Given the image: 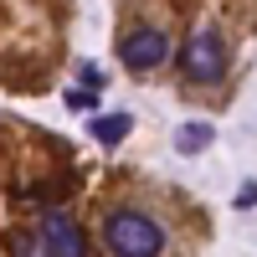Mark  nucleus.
Returning <instances> with one entry per match:
<instances>
[{
	"instance_id": "nucleus-3",
	"label": "nucleus",
	"mask_w": 257,
	"mask_h": 257,
	"mask_svg": "<svg viewBox=\"0 0 257 257\" xmlns=\"http://www.w3.org/2000/svg\"><path fill=\"white\" fill-rule=\"evenodd\" d=\"M165 57H170V36L160 26H134V31L118 41V62H123L128 72H155Z\"/></svg>"
},
{
	"instance_id": "nucleus-7",
	"label": "nucleus",
	"mask_w": 257,
	"mask_h": 257,
	"mask_svg": "<svg viewBox=\"0 0 257 257\" xmlns=\"http://www.w3.org/2000/svg\"><path fill=\"white\" fill-rule=\"evenodd\" d=\"M11 257H47V247L36 237H11Z\"/></svg>"
},
{
	"instance_id": "nucleus-2",
	"label": "nucleus",
	"mask_w": 257,
	"mask_h": 257,
	"mask_svg": "<svg viewBox=\"0 0 257 257\" xmlns=\"http://www.w3.org/2000/svg\"><path fill=\"white\" fill-rule=\"evenodd\" d=\"M180 72L190 82H201V88H216V82L226 77V41L216 26H201V31H190L185 36V47H180Z\"/></svg>"
},
{
	"instance_id": "nucleus-9",
	"label": "nucleus",
	"mask_w": 257,
	"mask_h": 257,
	"mask_svg": "<svg viewBox=\"0 0 257 257\" xmlns=\"http://www.w3.org/2000/svg\"><path fill=\"white\" fill-rule=\"evenodd\" d=\"M237 206H242V211H252V206H257V180H247V185L237 190Z\"/></svg>"
},
{
	"instance_id": "nucleus-1",
	"label": "nucleus",
	"mask_w": 257,
	"mask_h": 257,
	"mask_svg": "<svg viewBox=\"0 0 257 257\" xmlns=\"http://www.w3.org/2000/svg\"><path fill=\"white\" fill-rule=\"evenodd\" d=\"M165 226L155 216H144V211H108V221H103V247L108 257H165Z\"/></svg>"
},
{
	"instance_id": "nucleus-4",
	"label": "nucleus",
	"mask_w": 257,
	"mask_h": 257,
	"mask_svg": "<svg viewBox=\"0 0 257 257\" xmlns=\"http://www.w3.org/2000/svg\"><path fill=\"white\" fill-rule=\"evenodd\" d=\"M36 242L47 247V257H88V231L67 211H47L41 226H36Z\"/></svg>"
},
{
	"instance_id": "nucleus-5",
	"label": "nucleus",
	"mask_w": 257,
	"mask_h": 257,
	"mask_svg": "<svg viewBox=\"0 0 257 257\" xmlns=\"http://www.w3.org/2000/svg\"><path fill=\"white\" fill-rule=\"evenodd\" d=\"M128 128H134V113H98V118H88V134L98 139V144H123L128 139Z\"/></svg>"
},
{
	"instance_id": "nucleus-6",
	"label": "nucleus",
	"mask_w": 257,
	"mask_h": 257,
	"mask_svg": "<svg viewBox=\"0 0 257 257\" xmlns=\"http://www.w3.org/2000/svg\"><path fill=\"white\" fill-rule=\"evenodd\" d=\"M211 139H216V128H211V123H180V128H175V149H180V155H201Z\"/></svg>"
},
{
	"instance_id": "nucleus-8",
	"label": "nucleus",
	"mask_w": 257,
	"mask_h": 257,
	"mask_svg": "<svg viewBox=\"0 0 257 257\" xmlns=\"http://www.w3.org/2000/svg\"><path fill=\"white\" fill-rule=\"evenodd\" d=\"M67 108H93V93L88 88H67Z\"/></svg>"
}]
</instances>
